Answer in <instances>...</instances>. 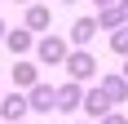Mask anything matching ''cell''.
I'll list each match as a JSON object with an SVG mask.
<instances>
[{"label": "cell", "instance_id": "cell-1", "mask_svg": "<svg viewBox=\"0 0 128 124\" xmlns=\"http://www.w3.org/2000/svg\"><path fill=\"white\" fill-rule=\"evenodd\" d=\"M66 40H58V36H40L36 40V58L44 62V67H66Z\"/></svg>", "mask_w": 128, "mask_h": 124}, {"label": "cell", "instance_id": "cell-2", "mask_svg": "<svg viewBox=\"0 0 128 124\" xmlns=\"http://www.w3.org/2000/svg\"><path fill=\"white\" fill-rule=\"evenodd\" d=\"M66 71H71V80H93V75H97V58H93L88 49H71L66 53Z\"/></svg>", "mask_w": 128, "mask_h": 124}, {"label": "cell", "instance_id": "cell-3", "mask_svg": "<svg viewBox=\"0 0 128 124\" xmlns=\"http://www.w3.org/2000/svg\"><path fill=\"white\" fill-rule=\"evenodd\" d=\"M26 102H31V111H40V115H49V111H58V89H53V84H36Z\"/></svg>", "mask_w": 128, "mask_h": 124}, {"label": "cell", "instance_id": "cell-4", "mask_svg": "<svg viewBox=\"0 0 128 124\" xmlns=\"http://www.w3.org/2000/svg\"><path fill=\"white\" fill-rule=\"evenodd\" d=\"M110 106H115V102L106 98V89H102V84L84 93V111H88V115H97V120H106V115H110Z\"/></svg>", "mask_w": 128, "mask_h": 124}, {"label": "cell", "instance_id": "cell-5", "mask_svg": "<svg viewBox=\"0 0 128 124\" xmlns=\"http://www.w3.org/2000/svg\"><path fill=\"white\" fill-rule=\"evenodd\" d=\"M26 111H31V102H26L22 93H9V98L0 102V115H4L9 124H22V115H26Z\"/></svg>", "mask_w": 128, "mask_h": 124}, {"label": "cell", "instance_id": "cell-6", "mask_svg": "<svg viewBox=\"0 0 128 124\" xmlns=\"http://www.w3.org/2000/svg\"><path fill=\"white\" fill-rule=\"evenodd\" d=\"M80 102H84V89H80L75 80L58 89V111H80Z\"/></svg>", "mask_w": 128, "mask_h": 124}, {"label": "cell", "instance_id": "cell-7", "mask_svg": "<svg viewBox=\"0 0 128 124\" xmlns=\"http://www.w3.org/2000/svg\"><path fill=\"white\" fill-rule=\"evenodd\" d=\"M4 44H9V53H31L36 49V36H31L26 27H13L9 36H4Z\"/></svg>", "mask_w": 128, "mask_h": 124}, {"label": "cell", "instance_id": "cell-8", "mask_svg": "<svg viewBox=\"0 0 128 124\" xmlns=\"http://www.w3.org/2000/svg\"><path fill=\"white\" fill-rule=\"evenodd\" d=\"M49 27H53L49 5H31V9H26V31H49Z\"/></svg>", "mask_w": 128, "mask_h": 124}, {"label": "cell", "instance_id": "cell-9", "mask_svg": "<svg viewBox=\"0 0 128 124\" xmlns=\"http://www.w3.org/2000/svg\"><path fill=\"white\" fill-rule=\"evenodd\" d=\"M97 31H102V27H97V18H75V22H71V40H75V44H88Z\"/></svg>", "mask_w": 128, "mask_h": 124}, {"label": "cell", "instance_id": "cell-10", "mask_svg": "<svg viewBox=\"0 0 128 124\" xmlns=\"http://www.w3.org/2000/svg\"><path fill=\"white\" fill-rule=\"evenodd\" d=\"M13 84H22V89H36V84H40V71H36V62H18V67H13Z\"/></svg>", "mask_w": 128, "mask_h": 124}, {"label": "cell", "instance_id": "cell-11", "mask_svg": "<svg viewBox=\"0 0 128 124\" xmlns=\"http://www.w3.org/2000/svg\"><path fill=\"white\" fill-rule=\"evenodd\" d=\"M102 89H106V98H110V102H124V98H128V80H124V75H106Z\"/></svg>", "mask_w": 128, "mask_h": 124}, {"label": "cell", "instance_id": "cell-12", "mask_svg": "<svg viewBox=\"0 0 128 124\" xmlns=\"http://www.w3.org/2000/svg\"><path fill=\"white\" fill-rule=\"evenodd\" d=\"M97 27H102V31H119V27H124L119 5H110V9H102V13H97Z\"/></svg>", "mask_w": 128, "mask_h": 124}, {"label": "cell", "instance_id": "cell-13", "mask_svg": "<svg viewBox=\"0 0 128 124\" xmlns=\"http://www.w3.org/2000/svg\"><path fill=\"white\" fill-rule=\"evenodd\" d=\"M110 49H115L119 58H128V27H119V31H110Z\"/></svg>", "mask_w": 128, "mask_h": 124}, {"label": "cell", "instance_id": "cell-14", "mask_svg": "<svg viewBox=\"0 0 128 124\" xmlns=\"http://www.w3.org/2000/svg\"><path fill=\"white\" fill-rule=\"evenodd\" d=\"M102 124H128V120H124V115H119V111H110V115H106Z\"/></svg>", "mask_w": 128, "mask_h": 124}, {"label": "cell", "instance_id": "cell-15", "mask_svg": "<svg viewBox=\"0 0 128 124\" xmlns=\"http://www.w3.org/2000/svg\"><path fill=\"white\" fill-rule=\"evenodd\" d=\"M119 13H124V27H128V0H119Z\"/></svg>", "mask_w": 128, "mask_h": 124}, {"label": "cell", "instance_id": "cell-16", "mask_svg": "<svg viewBox=\"0 0 128 124\" xmlns=\"http://www.w3.org/2000/svg\"><path fill=\"white\" fill-rule=\"evenodd\" d=\"M97 5H102V9H110V5H119V0H97Z\"/></svg>", "mask_w": 128, "mask_h": 124}, {"label": "cell", "instance_id": "cell-17", "mask_svg": "<svg viewBox=\"0 0 128 124\" xmlns=\"http://www.w3.org/2000/svg\"><path fill=\"white\" fill-rule=\"evenodd\" d=\"M4 36H9V27H4V22H0V40H4Z\"/></svg>", "mask_w": 128, "mask_h": 124}, {"label": "cell", "instance_id": "cell-18", "mask_svg": "<svg viewBox=\"0 0 128 124\" xmlns=\"http://www.w3.org/2000/svg\"><path fill=\"white\" fill-rule=\"evenodd\" d=\"M124 80H128V58H124Z\"/></svg>", "mask_w": 128, "mask_h": 124}, {"label": "cell", "instance_id": "cell-19", "mask_svg": "<svg viewBox=\"0 0 128 124\" xmlns=\"http://www.w3.org/2000/svg\"><path fill=\"white\" fill-rule=\"evenodd\" d=\"M66 5H75V0H66Z\"/></svg>", "mask_w": 128, "mask_h": 124}, {"label": "cell", "instance_id": "cell-20", "mask_svg": "<svg viewBox=\"0 0 128 124\" xmlns=\"http://www.w3.org/2000/svg\"><path fill=\"white\" fill-rule=\"evenodd\" d=\"M18 5H26V0H18Z\"/></svg>", "mask_w": 128, "mask_h": 124}, {"label": "cell", "instance_id": "cell-21", "mask_svg": "<svg viewBox=\"0 0 128 124\" xmlns=\"http://www.w3.org/2000/svg\"><path fill=\"white\" fill-rule=\"evenodd\" d=\"M0 102H4V98H0Z\"/></svg>", "mask_w": 128, "mask_h": 124}, {"label": "cell", "instance_id": "cell-22", "mask_svg": "<svg viewBox=\"0 0 128 124\" xmlns=\"http://www.w3.org/2000/svg\"><path fill=\"white\" fill-rule=\"evenodd\" d=\"M80 124H84V120H80Z\"/></svg>", "mask_w": 128, "mask_h": 124}]
</instances>
